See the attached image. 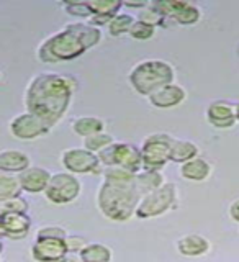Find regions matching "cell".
<instances>
[{
	"mask_svg": "<svg viewBox=\"0 0 239 262\" xmlns=\"http://www.w3.org/2000/svg\"><path fill=\"white\" fill-rule=\"evenodd\" d=\"M77 80L57 72H41L30 80L25 90L27 112L36 115L49 128L56 126L68 113Z\"/></svg>",
	"mask_w": 239,
	"mask_h": 262,
	"instance_id": "cell-1",
	"label": "cell"
},
{
	"mask_svg": "<svg viewBox=\"0 0 239 262\" xmlns=\"http://www.w3.org/2000/svg\"><path fill=\"white\" fill-rule=\"evenodd\" d=\"M102 39V30L87 21L69 23L48 36L38 48V59L46 64L77 59L87 49L97 46Z\"/></svg>",
	"mask_w": 239,
	"mask_h": 262,
	"instance_id": "cell-2",
	"label": "cell"
},
{
	"mask_svg": "<svg viewBox=\"0 0 239 262\" xmlns=\"http://www.w3.org/2000/svg\"><path fill=\"white\" fill-rule=\"evenodd\" d=\"M141 199L143 196L135 185L103 180L97 192V207L106 220L115 223H125L131 216H136Z\"/></svg>",
	"mask_w": 239,
	"mask_h": 262,
	"instance_id": "cell-3",
	"label": "cell"
},
{
	"mask_svg": "<svg viewBox=\"0 0 239 262\" xmlns=\"http://www.w3.org/2000/svg\"><path fill=\"white\" fill-rule=\"evenodd\" d=\"M174 79L176 71L172 64L162 59H146L138 62L128 76L135 92L143 97L153 95L161 87L172 84Z\"/></svg>",
	"mask_w": 239,
	"mask_h": 262,
	"instance_id": "cell-4",
	"label": "cell"
},
{
	"mask_svg": "<svg viewBox=\"0 0 239 262\" xmlns=\"http://www.w3.org/2000/svg\"><path fill=\"white\" fill-rule=\"evenodd\" d=\"M179 202L177 187L174 184H166L149 195H144L138 205L136 218L139 220H151L166 215L167 211L174 210Z\"/></svg>",
	"mask_w": 239,
	"mask_h": 262,
	"instance_id": "cell-5",
	"label": "cell"
},
{
	"mask_svg": "<svg viewBox=\"0 0 239 262\" xmlns=\"http://www.w3.org/2000/svg\"><path fill=\"white\" fill-rule=\"evenodd\" d=\"M103 167H123L128 169L135 174H139L143 170V158L141 149L129 143H117L115 141L112 146L106 147L105 151L98 154Z\"/></svg>",
	"mask_w": 239,
	"mask_h": 262,
	"instance_id": "cell-6",
	"label": "cell"
},
{
	"mask_svg": "<svg viewBox=\"0 0 239 262\" xmlns=\"http://www.w3.org/2000/svg\"><path fill=\"white\" fill-rule=\"evenodd\" d=\"M176 138L166 133L149 135L141 146L143 170H161L170 161V147Z\"/></svg>",
	"mask_w": 239,
	"mask_h": 262,
	"instance_id": "cell-7",
	"label": "cell"
},
{
	"mask_svg": "<svg viewBox=\"0 0 239 262\" xmlns=\"http://www.w3.org/2000/svg\"><path fill=\"white\" fill-rule=\"evenodd\" d=\"M82 192V184L76 174L71 172H57L53 174L51 182L46 188V199L54 205H68L74 202Z\"/></svg>",
	"mask_w": 239,
	"mask_h": 262,
	"instance_id": "cell-8",
	"label": "cell"
},
{
	"mask_svg": "<svg viewBox=\"0 0 239 262\" xmlns=\"http://www.w3.org/2000/svg\"><path fill=\"white\" fill-rule=\"evenodd\" d=\"M61 164L66 170L76 176L100 174L105 169L98 159V154L85 149V147H69V149L62 151Z\"/></svg>",
	"mask_w": 239,
	"mask_h": 262,
	"instance_id": "cell-9",
	"label": "cell"
},
{
	"mask_svg": "<svg viewBox=\"0 0 239 262\" xmlns=\"http://www.w3.org/2000/svg\"><path fill=\"white\" fill-rule=\"evenodd\" d=\"M151 5L170 21L184 25V27H190L202 20V10L190 2L162 0V2H151Z\"/></svg>",
	"mask_w": 239,
	"mask_h": 262,
	"instance_id": "cell-10",
	"label": "cell"
},
{
	"mask_svg": "<svg viewBox=\"0 0 239 262\" xmlns=\"http://www.w3.org/2000/svg\"><path fill=\"white\" fill-rule=\"evenodd\" d=\"M8 129L13 138L21 139V141H31V139H38L49 133V128L46 123L38 118L36 115L30 112H23L10 121Z\"/></svg>",
	"mask_w": 239,
	"mask_h": 262,
	"instance_id": "cell-11",
	"label": "cell"
},
{
	"mask_svg": "<svg viewBox=\"0 0 239 262\" xmlns=\"http://www.w3.org/2000/svg\"><path fill=\"white\" fill-rule=\"evenodd\" d=\"M31 229L28 213H0V231L8 239H23Z\"/></svg>",
	"mask_w": 239,
	"mask_h": 262,
	"instance_id": "cell-12",
	"label": "cell"
},
{
	"mask_svg": "<svg viewBox=\"0 0 239 262\" xmlns=\"http://www.w3.org/2000/svg\"><path fill=\"white\" fill-rule=\"evenodd\" d=\"M205 117H207L210 125L215 128H231L236 125V105L228 102V100H215L208 105L207 112H205Z\"/></svg>",
	"mask_w": 239,
	"mask_h": 262,
	"instance_id": "cell-13",
	"label": "cell"
},
{
	"mask_svg": "<svg viewBox=\"0 0 239 262\" xmlns=\"http://www.w3.org/2000/svg\"><path fill=\"white\" fill-rule=\"evenodd\" d=\"M68 252L66 239H36L31 246V257L35 262H56Z\"/></svg>",
	"mask_w": 239,
	"mask_h": 262,
	"instance_id": "cell-14",
	"label": "cell"
},
{
	"mask_svg": "<svg viewBox=\"0 0 239 262\" xmlns=\"http://www.w3.org/2000/svg\"><path fill=\"white\" fill-rule=\"evenodd\" d=\"M187 98V90L172 82L169 85H164L159 90H156L153 95L147 97V100L153 106L156 108H162V110H167V108H174V106H179L182 102H185Z\"/></svg>",
	"mask_w": 239,
	"mask_h": 262,
	"instance_id": "cell-15",
	"label": "cell"
},
{
	"mask_svg": "<svg viewBox=\"0 0 239 262\" xmlns=\"http://www.w3.org/2000/svg\"><path fill=\"white\" fill-rule=\"evenodd\" d=\"M18 177H20L21 187H23V192H28V193H41L43 192L45 193L49 182H51L53 174L45 167L31 166L25 172H21Z\"/></svg>",
	"mask_w": 239,
	"mask_h": 262,
	"instance_id": "cell-16",
	"label": "cell"
},
{
	"mask_svg": "<svg viewBox=\"0 0 239 262\" xmlns=\"http://www.w3.org/2000/svg\"><path fill=\"white\" fill-rule=\"evenodd\" d=\"M28 167H31V159L25 151L20 149L0 151V172L20 176Z\"/></svg>",
	"mask_w": 239,
	"mask_h": 262,
	"instance_id": "cell-17",
	"label": "cell"
},
{
	"mask_svg": "<svg viewBox=\"0 0 239 262\" xmlns=\"http://www.w3.org/2000/svg\"><path fill=\"white\" fill-rule=\"evenodd\" d=\"M211 244L202 234H185L177 241V251L185 257H202L208 254Z\"/></svg>",
	"mask_w": 239,
	"mask_h": 262,
	"instance_id": "cell-18",
	"label": "cell"
},
{
	"mask_svg": "<svg viewBox=\"0 0 239 262\" xmlns=\"http://www.w3.org/2000/svg\"><path fill=\"white\" fill-rule=\"evenodd\" d=\"M211 164L203 158H195L180 166V176L190 182H205L211 176Z\"/></svg>",
	"mask_w": 239,
	"mask_h": 262,
	"instance_id": "cell-19",
	"label": "cell"
},
{
	"mask_svg": "<svg viewBox=\"0 0 239 262\" xmlns=\"http://www.w3.org/2000/svg\"><path fill=\"white\" fill-rule=\"evenodd\" d=\"M166 184H167L166 177H164L161 170H141L139 174H136V180H135V187L141 193V196L159 190Z\"/></svg>",
	"mask_w": 239,
	"mask_h": 262,
	"instance_id": "cell-20",
	"label": "cell"
},
{
	"mask_svg": "<svg viewBox=\"0 0 239 262\" xmlns=\"http://www.w3.org/2000/svg\"><path fill=\"white\" fill-rule=\"evenodd\" d=\"M199 146L193 141H188V139H174L170 147V161L177 162V164H185L188 161H192L195 158H199Z\"/></svg>",
	"mask_w": 239,
	"mask_h": 262,
	"instance_id": "cell-21",
	"label": "cell"
},
{
	"mask_svg": "<svg viewBox=\"0 0 239 262\" xmlns=\"http://www.w3.org/2000/svg\"><path fill=\"white\" fill-rule=\"evenodd\" d=\"M71 128L77 136H82L85 139V138L94 136L97 133H103V131H105V121L102 118H98V117L87 115V117H79V118L74 120Z\"/></svg>",
	"mask_w": 239,
	"mask_h": 262,
	"instance_id": "cell-22",
	"label": "cell"
},
{
	"mask_svg": "<svg viewBox=\"0 0 239 262\" xmlns=\"http://www.w3.org/2000/svg\"><path fill=\"white\" fill-rule=\"evenodd\" d=\"M21 192H23V187H21L18 176L0 172V202L20 196Z\"/></svg>",
	"mask_w": 239,
	"mask_h": 262,
	"instance_id": "cell-23",
	"label": "cell"
},
{
	"mask_svg": "<svg viewBox=\"0 0 239 262\" xmlns=\"http://www.w3.org/2000/svg\"><path fill=\"white\" fill-rule=\"evenodd\" d=\"M80 257L84 262H112L113 252L108 246L102 243H89L80 252Z\"/></svg>",
	"mask_w": 239,
	"mask_h": 262,
	"instance_id": "cell-24",
	"label": "cell"
},
{
	"mask_svg": "<svg viewBox=\"0 0 239 262\" xmlns=\"http://www.w3.org/2000/svg\"><path fill=\"white\" fill-rule=\"evenodd\" d=\"M135 21L136 20H135L133 15L118 13L110 21V25L106 27V30H108V35L113 36V38H118V36H123V35H129V31H131V28H133Z\"/></svg>",
	"mask_w": 239,
	"mask_h": 262,
	"instance_id": "cell-25",
	"label": "cell"
},
{
	"mask_svg": "<svg viewBox=\"0 0 239 262\" xmlns=\"http://www.w3.org/2000/svg\"><path fill=\"white\" fill-rule=\"evenodd\" d=\"M87 4L94 16H117L123 7L120 0H90Z\"/></svg>",
	"mask_w": 239,
	"mask_h": 262,
	"instance_id": "cell-26",
	"label": "cell"
},
{
	"mask_svg": "<svg viewBox=\"0 0 239 262\" xmlns=\"http://www.w3.org/2000/svg\"><path fill=\"white\" fill-rule=\"evenodd\" d=\"M103 179L108 180V182H115V184H128V185H135V180H136V174L131 172L128 169H123V167H105L103 169Z\"/></svg>",
	"mask_w": 239,
	"mask_h": 262,
	"instance_id": "cell-27",
	"label": "cell"
},
{
	"mask_svg": "<svg viewBox=\"0 0 239 262\" xmlns=\"http://www.w3.org/2000/svg\"><path fill=\"white\" fill-rule=\"evenodd\" d=\"M115 143V138L106 133V131H103V133H97L94 136H89L84 139V147L89 151H92L95 154H100L102 151H105L106 147L112 146Z\"/></svg>",
	"mask_w": 239,
	"mask_h": 262,
	"instance_id": "cell-28",
	"label": "cell"
},
{
	"mask_svg": "<svg viewBox=\"0 0 239 262\" xmlns=\"http://www.w3.org/2000/svg\"><path fill=\"white\" fill-rule=\"evenodd\" d=\"M136 20H139V21H144V23H149V25H153V27H166L167 25V20L169 18H166L161 12H158L156 8L149 4V7H146L144 10H141L138 13V18Z\"/></svg>",
	"mask_w": 239,
	"mask_h": 262,
	"instance_id": "cell-29",
	"label": "cell"
},
{
	"mask_svg": "<svg viewBox=\"0 0 239 262\" xmlns=\"http://www.w3.org/2000/svg\"><path fill=\"white\" fill-rule=\"evenodd\" d=\"M156 30H158V28L153 27V25L136 20L135 25H133V28H131V31H129V36L133 39H138V41H147V39L154 38Z\"/></svg>",
	"mask_w": 239,
	"mask_h": 262,
	"instance_id": "cell-30",
	"label": "cell"
},
{
	"mask_svg": "<svg viewBox=\"0 0 239 262\" xmlns=\"http://www.w3.org/2000/svg\"><path fill=\"white\" fill-rule=\"evenodd\" d=\"M30 205L21 196L0 202V213H28Z\"/></svg>",
	"mask_w": 239,
	"mask_h": 262,
	"instance_id": "cell-31",
	"label": "cell"
},
{
	"mask_svg": "<svg viewBox=\"0 0 239 262\" xmlns=\"http://www.w3.org/2000/svg\"><path fill=\"white\" fill-rule=\"evenodd\" d=\"M64 10L72 16H77V18H85L87 21L94 16V12L90 10L87 2H66Z\"/></svg>",
	"mask_w": 239,
	"mask_h": 262,
	"instance_id": "cell-32",
	"label": "cell"
},
{
	"mask_svg": "<svg viewBox=\"0 0 239 262\" xmlns=\"http://www.w3.org/2000/svg\"><path fill=\"white\" fill-rule=\"evenodd\" d=\"M68 231L61 226H43L36 231V239H68Z\"/></svg>",
	"mask_w": 239,
	"mask_h": 262,
	"instance_id": "cell-33",
	"label": "cell"
},
{
	"mask_svg": "<svg viewBox=\"0 0 239 262\" xmlns=\"http://www.w3.org/2000/svg\"><path fill=\"white\" fill-rule=\"evenodd\" d=\"M66 244H68V251L74 252V254H80L85 249V246L89 244L84 236H77V234H69L68 239H66Z\"/></svg>",
	"mask_w": 239,
	"mask_h": 262,
	"instance_id": "cell-34",
	"label": "cell"
},
{
	"mask_svg": "<svg viewBox=\"0 0 239 262\" xmlns=\"http://www.w3.org/2000/svg\"><path fill=\"white\" fill-rule=\"evenodd\" d=\"M228 213H229V218H231L234 223H239V199L229 205Z\"/></svg>",
	"mask_w": 239,
	"mask_h": 262,
	"instance_id": "cell-35",
	"label": "cell"
},
{
	"mask_svg": "<svg viewBox=\"0 0 239 262\" xmlns=\"http://www.w3.org/2000/svg\"><path fill=\"white\" fill-rule=\"evenodd\" d=\"M149 4L151 2H146V0H143V2H129V0H126V2H123V7H128V8H131V10L139 8V12H141L146 7H149Z\"/></svg>",
	"mask_w": 239,
	"mask_h": 262,
	"instance_id": "cell-36",
	"label": "cell"
},
{
	"mask_svg": "<svg viewBox=\"0 0 239 262\" xmlns=\"http://www.w3.org/2000/svg\"><path fill=\"white\" fill-rule=\"evenodd\" d=\"M56 262H84L80 257V254H74V252H68L64 257H61L59 260H56Z\"/></svg>",
	"mask_w": 239,
	"mask_h": 262,
	"instance_id": "cell-37",
	"label": "cell"
},
{
	"mask_svg": "<svg viewBox=\"0 0 239 262\" xmlns=\"http://www.w3.org/2000/svg\"><path fill=\"white\" fill-rule=\"evenodd\" d=\"M236 118L239 121V103H236Z\"/></svg>",
	"mask_w": 239,
	"mask_h": 262,
	"instance_id": "cell-38",
	"label": "cell"
}]
</instances>
